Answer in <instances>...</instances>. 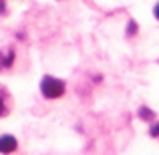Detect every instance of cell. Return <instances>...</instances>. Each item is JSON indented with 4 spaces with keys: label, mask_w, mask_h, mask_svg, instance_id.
<instances>
[{
    "label": "cell",
    "mask_w": 159,
    "mask_h": 155,
    "mask_svg": "<svg viewBox=\"0 0 159 155\" xmlns=\"http://www.w3.org/2000/svg\"><path fill=\"white\" fill-rule=\"evenodd\" d=\"M149 137H153V139H159V121L155 119L153 123H149Z\"/></svg>",
    "instance_id": "cell-6"
},
{
    "label": "cell",
    "mask_w": 159,
    "mask_h": 155,
    "mask_svg": "<svg viewBox=\"0 0 159 155\" xmlns=\"http://www.w3.org/2000/svg\"><path fill=\"white\" fill-rule=\"evenodd\" d=\"M137 30H139V28H137V22H135V20H129V22H127V36H129V39L135 36Z\"/></svg>",
    "instance_id": "cell-7"
},
{
    "label": "cell",
    "mask_w": 159,
    "mask_h": 155,
    "mask_svg": "<svg viewBox=\"0 0 159 155\" xmlns=\"http://www.w3.org/2000/svg\"><path fill=\"white\" fill-rule=\"evenodd\" d=\"M18 149V141L14 135H0V153L2 155H12Z\"/></svg>",
    "instance_id": "cell-2"
},
{
    "label": "cell",
    "mask_w": 159,
    "mask_h": 155,
    "mask_svg": "<svg viewBox=\"0 0 159 155\" xmlns=\"http://www.w3.org/2000/svg\"><path fill=\"white\" fill-rule=\"evenodd\" d=\"M10 107H12V101H10V93L6 91V87L0 85V119L6 117L10 113Z\"/></svg>",
    "instance_id": "cell-4"
},
{
    "label": "cell",
    "mask_w": 159,
    "mask_h": 155,
    "mask_svg": "<svg viewBox=\"0 0 159 155\" xmlns=\"http://www.w3.org/2000/svg\"><path fill=\"white\" fill-rule=\"evenodd\" d=\"M137 117H139L141 121H145V123H153V121H155V111H153V109H149L147 105H141L139 109H137Z\"/></svg>",
    "instance_id": "cell-5"
},
{
    "label": "cell",
    "mask_w": 159,
    "mask_h": 155,
    "mask_svg": "<svg viewBox=\"0 0 159 155\" xmlns=\"http://www.w3.org/2000/svg\"><path fill=\"white\" fill-rule=\"evenodd\" d=\"M66 91V85L62 79L51 77V75H44L43 81H40V93L44 99H61Z\"/></svg>",
    "instance_id": "cell-1"
},
{
    "label": "cell",
    "mask_w": 159,
    "mask_h": 155,
    "mask_svg": "<svg viewBox=\"0 0 159 155\" xmlns=\"http://www.w3.org/2000/svg\"><path fill=\"white\" fill-rule=\"evenodd\" d=\"M153 16H155V20L159 22V2L155 4V6H153Z\"/></svg>",
    "instance_id": "cell-8"
},
{
    "label": "cell",
    "mask_w": 159,
    "mask_h": 155,
    "mask_svg": "<svg viewBox=\"0 0 159 155\" xmlns=\"http://www.w3.org/2000/svg\"><path fill=\"white\" fill-rule=\"evenodd\" d=\"M0 2H2V0H0Z\"/></svg>",
    "instance_id": "cell-9"
},
{
    "label": "cell",
    "mask_w": 159,
    "mask_h": 155,
    "mask_svg": "<svg viewBox=\"0 0 159 155\" xmlns=\"http://www.w3.org/2000/svg\"><path fill=\"white\" fill-rule=\"evenodd\" d=\"M14 61H16V51L12 47L0 51V71H8L14 65Z\"/></svg>",
    "instance_id": "cell-3"
}]
</instances>
